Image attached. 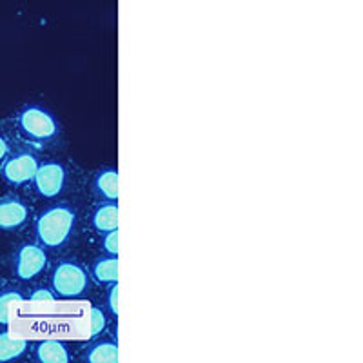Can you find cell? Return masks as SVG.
<instances>
[{
    "label": "cell",
    "instance_id": "cell-1",
    "mask_svg": "<svg viewBox=\"0 0 363 363\" xmlns=\"http://www.w3.org/2000/svg\"><path fill=\"white\" fill-rule=\"evenodd\" d=\"M15 128H17L18 136L24 144L31 147L44 149L45 145L51 144L58 136L57 120L48 109L40 106H24L15 116Z\"/></svg>",
    "mask_w": 363,
    "mask_h": 363
},
{
    "label": "cell",
    "instance_id": "cell-18",
    "mask_svg": "<svg viewBox=\"0 0 363 363\" xmlns=\"http://www.w3.org/2000/svg\"><path fill=\"white\" fill-rule=\"evenodd\" d=\"M31 301H53L55 300V294L51 293L50 289H45V287H40V289H35L29 296Z\"/></svg>",
    "mask_w": 363,
    "mask_h": 363
},
{
    "label": "cell",
    "instance_id": "cell-11",
    "mask_svg": "<svg viewBox=\"0 0 363 363\" xmlns=\"http://www.w3.org/2000/svg\"><path fill=\"white\" fill-rule=\"evenodd\" d=\"M35 359L40 363H69L66 343L60 340H44L35 347Z\"/></svg>",
    "mask_w": 363,
    "mask_h": 363
},
{
    "label": "cell",
    "instance_id": "cell-13",
    "mask_svg": "<svg viewBox=\"0 0 363 363\" xmlns=\"http://www.w3.org/2000/svg\"><path fill=\"white\" fill-rule=\"evenodd\" d=\"M28 340L13 338L8 330L0 333V363L22 358L26 354V351H28Z\"/></svg>",
    "mask_w": 363,
    "mask_h": 363
},
{
    "label": "cell",
    "instance_id": "cell-16",
    "mask_svg": "<svg viewBox=\"0 0 363 363\" xmlns=\"http://www.w3.org/2000/svg\"><path fill=\"white\" fill-rule=\"evenodd\" d=\"M102 244H104V251L108 252V255L118 256V229L104 233Z\"/></svg>",
    "mask_w": 363,
    "mask_h": 363
},
{
    "label": "cell",
    "instance_id": "cell-12",
    "mask_svg": "<svg viewBox=\"0 0 363 363\" xmlns=\"http://www.w3.org/2000/svg\"><path fill=\"white\" fill-rule=\"evenodd\" d=\"M82 362L87 363H118V345L115 342H95L84 349Z\"/></svg>",
    "mask_w": 363,
    "mask_h": 363
},
{
    "label": "cell",
    "instance_id": "cell-3",
    "mask_svg": "<svg viewBox=\"0 0 363 363\" xmlns=\"http://www.w3.org/2000/svg\"><path fill=\"white\" fill-rule=\"evenodd\" d=\"M51 285L60 298H80L89 291L91 280L77 262L64 260L55 267Z\"/></svg>",
    "mask_w": 363,
    "mask_h": 363
},
{
    "label": "cell",
    "instance_id": "cell-4",
    "mask_svg": "<svg viewBox=\"0 0 363 363\" xmlns=\"http://www.w3.org/2000/svg\"><path fill=\"white\" fill-rule=\"evenodd\" d=\"M38 169V158L31 151H17L9 153L0 164V173L11 186H24L28 182H33L35 173Z\"/></svg>",
    "mask_w": 363,
    "mask_h": 363
},
{
    "label": "cell",
    "instance_id": "cell-2",
    "mask_svg": "<svg viewBox=\"0 0 363 363\" xmlns=\"http://www.w3.org/2000/svg\"><path fill=\"white\" fill-rule=\"evenodd\" d=\"M77 227V213L66 203L45 209L35 223L38 244L50 249H58L66 245L73 236Z\"/></svg>",
    "mask_w": 363,
    "mask_h": 363
},
{
    "label": "cell",
    "instance_id": "cell-5",
    "mask_svg": "<svg viewBox=\"0 0 363 363\" xmlns=\"http://www.w3.org/2000/svg\"><path fill=\"white\" fill-rule=\"evenodd\" d=\"M48 267V255L40 244H22L15 252L13 271L21 280H33Z\"/></svg>",
    "mask_w": 363,
    "mask_h": 363
},
{
    "label": "cell",
    "instance_id": "cell-8",
    "mask_svg": "<svg viewBox=\"0 0 363 363\" xmlns=\"http://www.w3.org/2000/svg\"><path fill=\"white\" fill-rule=\"evenodd\" d=\"M93 196L100 202H116L118 200V171L113 167L99 169L91 180Z\"/></svg>",
    "mask_w": 363,
    "mask_h": 363
},
{
    "label": "cell",
    "instance_id": "cell-14",
    "mask_svg": "<svg viewBox=\"0 0 363 363\" xmlns=\"http://www.w3.org/2000/svg\"><path fill=\"white\" fill-rule=\"evenodd\" d=\"M17 301H22V294L15 287H6L0 291V325L9 323V311Z\"/></svg>",
    "mask_w": 363,
    "mask_h": 363
},
{
    "label": "cell",
    "instance_id": "cell-7",
    "mask_svg": "<svg viewBox=\"0 0 363 363\" xmlns=\"http://www.w3.org/2000/svg\"><path fill=\"white\" fill-rule=\"evenodd\" d=\"M29 216L28 206L15 194H8L0 199V229L13 231L24 225Z\"/></svg>",
    "mask_w": 363,
    "mask_h": 363
},
{
    "label": "cell",
    "instance_id": "cell-10",
    "mask_svg": "<svg viewBox=\"0 0 363 363\" xmlns=\"http://www.w3.org/2000/svg\"><path fill=\"white\" fill-rule=\"evenodd\" d=\"M91 223L95 227V231L104 235V233L118 229V203L116 202H104L99 203L93 211Z\"/></svg>",
    "mask_w": 363,
    "mask_h": 363
},
{
    "label": "cell",
    "instance_id": "cell-15",
    "mask_svg": "<svg viewBox=\"0 0 363 363\" xmlns=\"http://www.w3.org/2000/svg\"><path fill=\"white\" fill-rule=\"evenodd\" d=\"M108 327V314L100 307L91 309V340H96Z\"/></svg>",
    "mask_w": 363,
    "mask_h": 363
},
{
    "label": "cell",
    "instance_id": "cell-6",
    "mask_svg": "<svg viewBox=\"0 0 363 363\" xmlns=\"http://www.w3.org/2000/svg\"><path fill=\"white\" fill-rule=\"evenodd\" d=\"M67 182V171L58 162H45L38 164V169L33 177L35 189L44 199H55L62 193Z\"/></svg>",
    "mask_w": 363,
    "mask_h": 363
},
{
    "label": "cell",
    "instance_id": "cell-9",
    "mask_svg": "<svg viewBox=\"0 0 363 363\" xmlns=\"http://www.w3.org/2000/svg\"><path fill=\"white\" fill-rule=\"evenodd\" d=\"M91 278L100 285L118 281V256H96L91 264Z\"/></svg>",
    "mask_w": 363,
    "mask_h": 363
},
{
    "label": "cell",
    "instance_id": "cell-17",
    "mask_svg": "<svg viewBox=\"0 0 363 363\" xmlns=\"http://www.w3.org/2000/svg\"><path fill=\"white\" fill-rule=\"evenodd\" d=\"M108 307L113 314H118V281L109 284L108 289Z\"/></svg>",
    "mask_w": 363,
    "mask_h": 363
},
{
    "label": "cell",
    "instance_id": "cell-19",
    "mask_svg": "<svg viewBox=\"0 0 363 363\" xmlns=\"http://www.w3.org/2000/svg\"><path fill=\"white\" fill-rule=\"evenodd\" d=\"M9 153H11V144H9L8 138L0 133V164L4 162V158L8 157Z\"/></svg>",
    "mask_w": 363,
    "mask_h": 363
}]
</instances>
